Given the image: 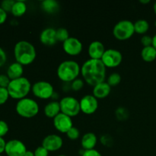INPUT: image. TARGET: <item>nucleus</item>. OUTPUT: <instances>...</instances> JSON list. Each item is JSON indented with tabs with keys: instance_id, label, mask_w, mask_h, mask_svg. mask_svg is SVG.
Returning a JSON list of instances; mask_svg holds the SVG:
<instances>
[{
	"instance_id": "1",
	"label": "nucleus",
	"mask_w": 156,
	"mask_h": 156,
	"mask_svg": "<svg viewBox=\"0 0 156 156\" xmlns=\"http://www.w3.org/2000/svg\"><path fill=\"white\" fill-rule=\"evenodd\" d=\"M106 69L101 59H89L81 66V74L88 85L94 87L105 82Z\"/></svg>"
},
{
	"instance_id": "2",
	"label": "nucleus",
	"mask_w": 156,
	"mask_h": 156,
	"mask_svg": "<svg viewBox=\"0 0 156 156\" xmlns=\"http://www.w3.org/2000/svg\"><path fill=\"white\" fill-rule=\"evenodd\" d=\"M14 56L17 62L22 66L31 64L37 56L36 49L31 43L27 41H20L14 47Z\"/></svg>"
},
{
	"instance_id": "3",
	"label": "nucleus",
	"mask_w": 156,
	"mask_h": 156,
	"mask_svg": "<svg viewBox=\"0 0 156 156\" xmlns=\"http://www.w3.org/2000/svg\"><path fill=\"white\" fill-rule=\"evenodd\" d=\"M81 73V66L76 61L65 60L61 62L56 70L58 78L62 82L71 83L78 79Z\"/></svg>"
},
{
	"instance_id": "4",
	"label": "nucleus",
	"mask_w": 156,
	"mask_h": 156,
	"mask_svg": "<svg viewBox=\"0 0 156 156\" xmlns=\"http://www.w3.org/2000/svg\"><path fill=\"white\" fill-rule=\"evenodd\" d=\"M31 88L32 85L29 79L22 76L19 79L11 80L7 89L10 98L19 101L27 98L31 91Z\"/></svg>"
},
{
	"instance_id": "5",
	"label": "nucleus",
	"mask_w": 156,
	"mask_h": 156,
	"mask_svg": "<svg viewBox=\"0 0 156 156\" xmlns=\"http://www.w3.org/2000/svg\"><path fill=\"white\" fill-rule=\"evenodd\" d=\"M15 110L20 117L30 119L37 115L40 108L35 100L30 98H24L17 102Z\"/></svg>"
},
{
	"instance_id": "6",
	"label": "nucleus",
	"mask_w": 156,
	"mask_h": 156,
	"mask_svg": "<svg viewBox=\"0 0 156 156\" xmlns=\"http://www.w3.org/2000/svg\"><path fill=\"white\" fill-rule=\"evenodd\" d=\"M134 34V23L129 20L120 21L113 28V35L118 41H126L132 37Z\"/></svg>"
},
{
	"instance_id": "7",
	"label": "nucleus",
	"mask_w": 156,
	"mask_h": 156,
	"mask_svg": "<svg viewBox=\"0 0 156 156\" xmlns=\"http://www.w3.org/2000/svg\"><path fill=\"white\" fill-rule=\"evenodd\" d=\"M61 113L70 117H76L81 112L80 102L73 96H66L59 101Z\"/></svg>"
},
{
	"instance_id": "8",
	"label": "nucleus",
	"mask_w": 156,
	"mask_h": 156,
	"mask_svg": "<svg viewBox=\"0 0 156 156\" xmlns=\"http://www.w3.org/2000/svg\"><path fill=\"white\" fill-rule=\"evenodd\" d=\"M31 91L34 95L39 99L47 100L54 94L53 86L48 82L39 81L32 85Z\"/></svg>"
},
{
	"instance_id": "9",
	"label": "nucleus",
	"mask_w": 156,
	"mask_h": 156,
	"mask_svg": "<svg viewBox=\"0 0 156 156\" xmlns=\"http://www.w3.org/2000/svg\"><path fill=\"white\" fill-rule=\"evenodd\" d=\"M101 60L106 68H116L121 64L123 55L121 52L115 49H108L105 50Z\"/></svg>"
},
{
	"instance_id": "10",
	"label": "nucleus",
	"mask_w": 156,
	"mask_h": 156,
	"mask_svg": "<svg viewBox=\"0 0 156 156\" xmlns=\"http://www.w3.org/2000/svg\"><path fill=\"white\" fill-rule=\"evenodd\" d=\"M79 102L81 111L87 115L93 114L98 108V101L93 94L84 95Z\"/></svg>"
},
{
	"instance_id": "11",
	"label": "nucleus",
	"mask_w": 156,
	"mask_h": 156,
	"mask_svg": "<svg viewBox=\"0 0 156 156\" xmlns=\"http://www.w3.org/2000/svg\"><path fill=\"white\" fill-rule=\"evenodd\" d=\"M24 143L18 140H11L6 143L5 152L8 156H24L27 152Z\"/></svg>"
},
{
	"instance_id": "12",
	"label": "nucleus",
	"mask_w": 156,
	"mask_h": 156,
	"mask_svg": "<svg viewBox=\"0 0 156 156\" xmlns=\"http://www.w3.org/2000/svg\"><path fill=\"white\" fill-rule=\"evenodd\" d=\"M83 45L78 38L69 37L66 41L62 43V49L66 54L76 56L80 54L82 51Z\"/></svg>"
},
{
	"instance_id": "13",
	"label": "nucleus",
	"mask_w": 156,
	"mask_h": 156,
	"mask_svg": "<svg viewBox=\"0 0 156 156\" xmlns=\"http://www.w3.org/2000/svg\"><path fill=\"white\" fill-rule=\"evenodd\" d=\"M53 126L57 131L62 133H66L73 126L72 117L59 113L53 118Z\"/></svg>"
},
{
	"instance_id": "14",
	"label": "nucleus",
	"mask_w": 156,
	"mask_h": 156,
	"mask_svg": "<svg viewBox=\"0 0 156 156\" xmlns=\"http://www.w3.org/2000/svg\"><path fill=\"white\" fill-rule=\"evenodd\" d=\"M63 145L62 138L56 134H50L42 140V146L49 152H56L60 149Z\"/></svg>"
},
{
	"instance_id": "15",
	"label": "nucleus",
	"mask_w": 156,
	"mask_h": 156,
	"mask_svg": "<svg viewBox=\"0 0 156 156\" xmlns=\"http://www.w3.org/2000/svg\"><path fill=\"white\" fill-rule=\"evenodd\" d=\"M105 50H106L103 43L98 41H94L88 46V53L90 59H101Z\"/></svg>"
},
{
	"instance_id": "16",
	"label": "nucleus",
	"mask_w": 156,
	"mask_h": 156,
	"mask_svg": "<svg viewBox=\"0 0 156 156\" xmlns=\"http://www.w3.org/2000/svg\"><path fill=\"white\" fill-rule=\"evenodd\" d=\"M40 41L45 46H53L56 44V30L53 27H47L40 34Z\"/></svg>"
},
{
	"instance_id": "17",
	"label": "nucleus",
	"mask_w": 156,
	"mask_h": 156,
	"mask_svg": "<svg viewBox=\"0 0 156 156\" xmlns=\"http://www.w3.org/2000/svg\"><path fill=\"white\" fill-rule=\"evenodd\" d=\"M111 91V87L107 82H103L93 87V95L97 99H104L108 97Z\"/></svg>"
},
{
	"instance_id": "18",
	"label": "nucleus",
	"mask_w": 156,
	"mask_h": 156,
	"mask_svg": "<svg viewBox=\"0 0 156 156\" xmlns=\"http://www.w3.org/2000/svg\"><path fill=\"white\" fill-rule=\"evenodd\" d=\"M98 143V137L94 133H87L82 136L81 140V146L83 150H91L94 149Z\"/></svg>"
},
{
	"instance_id": "19",
	"label": "nucleus",
	"mask_w": 156,
	"mask_h": 156,
	"mask_svg": "<svg viewBox=\"0 0 156 156\" xmlns=\"http://www.w3.org/2000/svg\"><path fill=\"white\" fill-rule=\"evenodd\" d=\"M44 112L46 117H48V118H54L59 113H61L59 101H52L49 102L44 107Z\"/></svg>"
},
{
	"instance_id": "20",
	"label": "nucleus",
	"mask_w": 156,
	"mask_h": 156,
	"mask_svg": "<svg viewBox=\"0 0 156 156\" xmlns=\"http://www.w3.org/2000/svg\"><path fill=\"white\" fill-rule=\"evenodd\" d=\"M23 73H24L23 66L17 62L11 64L7 69V76H9L11 80H14V79L22 77Z\"/></svg>"
},
{
	"instance_id": "21",
	"label": "nucleus",
	"mask_w": 156,
	"mask_h": 156,
	"mask_svg": "<svg viewBox=\"0 0 156 156\" xmlns=\"http://www.w3.org/2000/svg\"><path fill=\"white\" fill-rule=\"evenodd\" d=\"M26 12H27V5L25 2L18 0V1H15L14 3L11 13L15 17H21L24 15Z\"/></svg>"
},
{
	"instance_id": "22",
	"label": "nucleus",
	"mask_w": 156,
	"mask_h": 156,
	"mask_svg": "<svg viewBox=\"0 0 156 156\" xmlns=\"http://www.w3.org/2000/svg\"><path fill=\"white\" fill-rule=\"evenodd\" d=\"M141 56L145 62H153L156 59V50L152 46L143 47L141 51Z\"/></svg>"
},
{
	"instance_id": "23",
	"label": "nucleus",
	"mask_w": 156,
	"mask_h": 156,
	"mask_svg": "<svg viewBox=\"0 0 156 156\" xmlns=\"http://www.w3.org/2000/svg\"><path fill=\"white\" fill-rule=\"evenodd\" d=\"M41 8L48 14H54L59 10V3L55 0H44L41 2Z\"/></svg>"
},
{
	"instance_id": "24",
	"label": "nucleus",
	"mask_w": 156,
	"mask_h": 156,
	"mask_svg": "<svg viewBox=\"0 0 156 156\" xmlns=\"http://www.w3.org/2000/svg\"><path fill=\"white\" fill-rule=\"evenodd\" d=\"M149 29V24L146 20L140 19L134 23L135 33L139 34H145Z\"/></svg>"
},
{
	"instance_id": "25",
	"label": "nucleus",
	"mask_w": 156,
	"mask_h": 156,
	"mask_svg": "<svg viewBox=\"0 0 156 156\" xmlns=\"http://www.w3.org/2000/svg\"><path fill=\"white\" fill-rule=\"evenodd\" d=\"M121 82V76L117 73H113L110 75L107 79V82L111 87H115Z\"/></svg>"
},
{
	"instance_id": "26",
	"label": "nucleus",
	"mask_w": 156,
	"mask_h": 156,
	"mask_svg": "<svg viewBox=\"0 0 156 156\" xmlns=\"http://www.w3.org/2000/svg\"><path fill=\"white\" fill-rule=\"evenodd\" d=\"M69 37V34L67 29L64 27H59L56 29V39L57 41H61L63 43L64 41H66Z\"/></svg>"
},
{
	"instance_id": "27",
	"label": "nucleus",
	"mask_w": 156,
	"mask_h": 156,
	"mask_svg": "<svg viewBox=\"0 0 156 156\" xmlns=\"http://www.w3.org/2000/svg\"><path fill=\"white\" fill-rule=\"evenodd\" d=\"M66 136L70 140H76L77 139H79V136H80V132L78 128H76V126H73L66 133Z\"/></svg>"
},
{
	"instance_id": "28",
	"label": "nucleus",
	"mask_w": 156,
	"mask_h": 156,
	"mask_svg": "<svg viewBox=\"0 0 156 156\" xmlns=\"http://www.w3.org/2000/svg\"><path fill=\"white\" fill-rule=\"evenodd\" d=\"M84 86V81L82 79H75L73 82H71V89L73 90L74 91H80Z\"/></svg>"
},
{
	"instance_id": "29",
	"label": "nucleus",
	"mask_w": 156,
	"mask_h": 156,
	"mask_svg": "<svg viewBox=\"0 0 156 156\" xmlns=\"http://www.w3.org/2000/svg\"><path fill=\"white\" fill-rule=\"evenodd\" d=\"M9 91L6 88H2L0 87V105H2L7 102L9 98Z\"/></svg>"
},
{
	"instance_id": "30",
	"label": "nucleus",
	"mask_w": 156,
	"mask_h": 156,
	"mask_svg": "<svg viewBox=\"0 0 156 156\" xmlns=\"http://www.w3.org/2000/svg\"><path fill=\"white\" fill-rule=\"evenodd\" d=\"M15 2V1H13V0H4V1L2 2L0 7L4 9L7 13L8 12H11Z\"/></svg>"
},
{
	"instance_id": "31",
	"label": "nucleus",
	"mask_w": 156,
	"mask_h": 156,
	"mask_svg": "<svg viewBox=\"0 0 156 156\" xmlns=\"http://www.w3.org/2000/svg\"><path fill=\"white\" fill-rule=\"evenodd\" d=\"M9 127L8 123L4 120H0V137L5 136L8 133Z\"/></svg>"
},
{
	"instance_id": "32",
	"label": "nucleus",
	"mask_w": 156,
	"mask_h": 156,
	"mask_svg": "<svg viewBox=\"0 0 156 156\" xmlns=\"http://www.w3.org/2000/svg\"><path fill=\"white\" fill-rule=\"evenodd\" d=\"M10 82L11 79H9L7 75L0 74V87L7 88Z\"/></svg>"
},
{
	"instance_id": "33",
	"label": "nucleus",
	"mask_w": 156,
	"mask_h": 156,
	"mask_svg": "<svg viewBox=\"0 0 156 156\" xmlns=\"http://www.w3.org/2000/svg\"><path fill=\"white\" fill-rule=\"evenodd\" d=\"M116 115H117V118L119 120H123V119H126L128 117V114L127 111L125 108H120L117 110L116 111Z\"/></svg>"
},
{
	"instance_id": "34",
	"label": "nucleus",
	"mask_w": 156,
	"mask_h": 156,
	"mask_svg": "<svg viewBox=\"0 0 156 156\" xmlns=\"http://www.w3.org/2000/svg\"><path fill=\"white\" fill-rule=\"evenodd\" d=\"M141 43L143 47H150L152 45V37L149 35H143L141 38Z\"/></svg>"
},
{
	"instance_id": "35",
	"label": "nucleus",
	"mask_w": 156,
	"mask_h": 156,
	"mask_svg": "<svg viewBox=\"0 0 156 156\" xmlns=\"http://www.w3.org/2000/svg\"><path fill=\"white\" fill-rule=\"evenodd\" d=\"M34 156H48L49 152L45 149L44 147L41 146H38L34 152Z\"/></svg>"
},
{
	"instance_id": "36",
	"label": "nucleus",
	"mask_w": 156,
	"mask_h": 156,
	"mask_svg": "<svg viewBox=\"0 0 156 156\" xmlns=\"http://www.w3.org/2000/svg\"><path fill=\"white\" fill-rule=\"evenodd\" d=\"M82 156H102L101 154L96 149L91 150H84L82 153Z\"/></svg>"
},
{
	"instance_id": "37",
	"label": "nucleus",
	"mask_w": 156,
	"mask_h": 156,
	"mask_svg": "<svg viewBox=\"0 0 156 156\" xmlns=\"http://www.w3.org/2000/svg\"><path fill=\"white\" fill-rule=\"evenodd\" d=\"M7 61V55L5 51L0 47V67L4 66Z\"/></svg>"
},
{
	"instance_id": "38",
	"label": "nucleus",
	"mask_w": 156,
	"mask_h": 156,
	"mask_svg": "<svg viewBox=\"0 0 156 156\" xmlns=\"http://www.w3.org/2000/svg\"><path fill=\"white\" fill-rule=\"evenodd\" d=\"M8 17V13L4 10V9H2L0 7V25L2 24H4L5 22V21L7 20Z\"/></svg>"
},
{
	"instance_id": "39",
	"label": "nucleus",
	"mask_w": 156,
	"mask_h": 156,
	"mask_svg": "<svg viewBox=\"0 0 156 156\" xmlns=\"http://www.w3.org/2000/svg\"><path fill=\"white\" fill-rule=\"evenodd\" d=\"M6 142L2 137H0V155L3 152H5V149Z\"/></svg>"
},
{
	"instance_id": "40",
	"label": "nucleus",
	"mask_w": 156,
	"mask_h": 156,
	"mask_svg": "<svg viewBox=\"0 0 156 156\" xmlns=\"http://www.w3.org/2000/svg\"><path fill=\"white\" fill-rule=\"evenodd\" d=\"M152 47L156 50V34L152 37Z\"/></svg>"
},
{
	"instance_id": "41",
	"label": "nucleus",
	"mask_w": 156,
	"mask_h": 156,
	"mask_svg": "<svg viewBox=\"0 0 156 156\" xmlns=\"http://www.w3.org/2000/svg\"><path fill=\"white\" fill-rule=\"evenodd\" d=\"M24 156H34V152L27 150V152H26L25 155H24Z\"/></svg>"
},
{
	"instance_id": "42",
	"label": "nucleus",
	"mask_w": 156,
	"mask_h": 156,
	"mask_svg": "<svg viewBox=\"0 0 156 156\" xmlns=\"http://www.w3.org/2000/svg\"><path fill=\"white\" fill-rule=\"evenodd\" d=\"M140 2L142 4H148V3L150 2V0H140Z\"/></svg>"
},
{
	"instance_id": "43",
	"label": "nucleus",
	"mask_w": 156,
	"mask_h": 156,
	"mask_svg": "<svg viewBox=\"0 0 156 156\" xmlns=\"http://www.w3.org/2000/svg\"><path fill=\"white\" fill-rule=\"evenodd\" d=\"M153 10H154V12H155V14L156 15V2L153 5Z\"/></svg>"
},
{
	"instance_id": "44",
	"label": "nucleus",
	"mask_w": 156,
	"mask_h": 156,
	"mask_svg": "<svg viewBox=\"0 0 156 156\" xmlns=\"http://www.w3.org/2000/svg\"><path fill=\"white\" fill-rule=\"evenodd\" d=\"M58 156H66V155H58Z\"/></svg>"
},
{
	"instance_id": "45",
	"label": "nucleus",
	"mask_w": 156,
	"mask_h": 156,
	"mask_svg": "<svg viewBox=\"0 0 156 156\" xmlns=\"http://www.w3.org/2000/svg\"><path fill=\"white\" fill-rule=\"evenodd\" d=\"M155 26L156 27V20H155Z\"/></svg>"
},
{
	"instance_id": "46",
	"label": "nucleus",
	"mask_w": 156,
	"mask_h": 156,
	"mask_svg": "<svg viewBox=\"0 0 156 156\" xmlns=\"http://www.w3.org/2000/svg\"><path fill=\"white\" fill-rule=\"evenodd\" d=\"M0 156H2V155H0Z\"/></svg>"
}]
</instances>
